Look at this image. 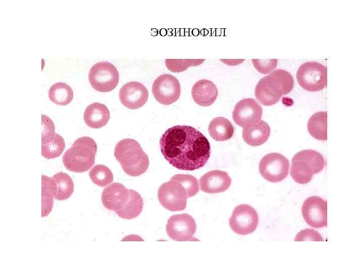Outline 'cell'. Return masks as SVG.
I'll list each match as a JSON object with an SVG mask.
<instances>
[{"label":"cell","mask_w":363,"mask_h":272,"mask_svg":"<svg viewBox=\"0 0 363 272\" xmlns=\"http://www.w3.org/2000/svg\"><path fill=\"white\" fill-rule=\"evenodd\" d=\"M327 113L320 111L313 114L309 118L307 128L309 133L315 139L326 141Z\"/></svg>","instance_id":"cell-23"},{"label":"cell","mask_w":363,"mask_h":272,"mask_svg":"<svg viewBox=\"0 0 363 272\" xmlns=\"http://www.w3.org/2000/svg\"><path fill=\"white\" fill-rule=\"evenodd\" d=\"M130 193L122 184L113 182L105 187L101 194L103 206L115 213L120 210L127 202Z\"/></svg>","instance_id":"cell-16"},{"label":"cell","mask_w":363,"mask_h":272,"mask_svg":"<svg viewBox=\"0 0 363 272\" xmlns=\"http://www.w3.org/2000/svg\"><path fill=\"white\" fill-rule=\"evenodd\" d=\"M293 85L291 75L284 70L277 69L260 80L255 95L262 105L271 106L278 102L282 95L289 93Z\"/></svg>","instance_id":"cell-2"},{"label":"cell","mask_w":363,"mask_h":272,"mask_svg":"<svg viewBox=\"0 0 363 272\" xmlns=\"http://www.w3.org/2000/svg\"><path fill=\"white\" fill-rule=\"evenodd\" d=\"M170 179L178 182L185 188L188 198L196 195L199 191L198 180L191 175L178 174L173 176Z\"/></svg>","instance_id":"cell-29"},{"label":"cell","mask_w":363,"mask_h":272,"mask_svg":"<svg viewBox=\"0 0 363 272\" xmlns=\"http://www.w3.org/2000/svg\"><path fill=\"white\" fill-rule=\"evenodd\" d=\"M74 93L71 87L63 82L52 85L48 91L50 100L55 104L65 106L73 100Z\"/></svg>","instance_id":"cell-25"},{"label":"cell","mask_w":363,"mask_h":272,"mask_svg":"<svg viewBox=\"0 0 363 272\" xmlns=\"http://www.w3.org/2000/svg\"><path fill=\"white\" fill-rule=\"evenodd\" d=\"M88 79L91 86L101 92H110L115 88L119 81L118 72L114 65L108 61L95 63L91 68Z\"/></svg>","instance_id":"cell-7"},{"label":"cell","mask_w":363,"mask_h":272,"mask_svg":"<svg viewBox=\"0 0 363 272\" xmlns=\"http://www.w3.org/2000/svg\"><path fill=\"white\" fill-rule=\"evenodd\" d=\"M259 216L254 208L243 204L236 206L229 218L231 230L239 235H247L254 232L258 225Z\"/></svg>","instance_id":"cell-10"},{"label":"cell","mask_w":363,"mask_h":272,"mask_svg":"<svg viewBox=\"0 0 363 272\" xmlns=\"http://www.w3.org/2000/svg\"><path fill=\"white\" fill-rule=\"evenodd\" d=\"M42 122L43 131L42 143H46L51 141L55 135L54 125L52 120L46 115H42Z\"/></svg>","instance_id":"cell-32"},{"label":"cell","mask_w":363,"mask_h":272,"mask_svg":"<svg viewBox=\"0 0 363 272\" xmlns=\"http://www.w3.org/2000/svg\"><path fill=\"white\" fill-rule=\"evenodd\" d=\"M270 134V128L264 121L261 120L256 125L244 128L243 130V138L249 145L255 147L265 143Z\"/></svg>","instance_id":"cell-20"},{"label":"cell","mask_w":363,"mask_h":272,"mask_svg":"<svg viewBox=\"0 0 363 272\" xmlns=\"http://www.w3.org/2000/svg\"><path fill=\"white\" fill-rule=\"evenodd\" d=\"M325 161L318 152L304 150L296 153L291 160L290 175L299 184H307L314 174L320 172L324 168Z\"/></svg>","instance_id":"cell-5"},{"label":"cell","mask_w":363,"mask_h":272,"mask_svg":"<svg viewBox=\"0 0 363 272\" xmlns=\"http://www.w3.org/2000/svg\"><path fill=\"white\" fill-rule=\"evenodd\" d=\"M160 204L172 212L180 211L187 207V192L178 182L170 180L159 187L157 193Z\"/></svg>","instance_id":"cell-8"},{"label":"cell","mask_w":363,"mask_h":272,"mask_svg":"<svg viewBox=\"0 0 363 272\" xmlns=\"http://www.w3.org/2000/svg\"><path fill=\"white\" fill-rule=\"evenodd\" d=\"M110 118V112L107 107L100 103L95 102L87 107L84 113V120L89 127L99 128L107 124Z\"/></svg>","instance_id":"cell-19"},{"label":"cell","mask_w":363,"mask_h":272,"mask_svg":"<svg viewBox=\"0 0 363 272\" xmlns=\"http://www.w3.org/2000/svg\"><path fill=\"white\" fill-rule=\"evenodd\" d=\"M205 59H170L165 60L167 69L172 73H180L190 66H197L202 64Z\"/></svg>","instance_id":"cell-30"},{"label":"cell","mask_w":363,"mask_h":272,"mask_svg":"<svg viewBox=\"0 0 363 272\" xmlns=\"http://www.w3.org/2000/svg\"><path fill=\"white\" fill-rule=\"evenodd\" d=\"M152 92L155 99L160 104L170 105L176 102L180 95L178 80L169 74H162L153 82Z\"/></svg>","instance_id":"cell-11"},{"label":"cell","mask_w":363,"mask_h":272,"mask_svg":"<svg viewBox=\"0 0 363 272\" xmlns=\"http://www.w3.org/2000/svg\"><path fill=\"white\" fill-rule=\"evenodd\" d=\"M199 181L202 191L217 193L226 190L231 184V179L226 172L214 170L204 174Z\"/></svg>","instance_id":"cell-17"},{"label":"cell","mask_w":363,"mask_h":272,"mask_svg":"<svg viewBox=\"0 0 363 272\" xmlns=\"http://www.w3.org/2000/svg\"><path fill=\"white\" fill-rule=\"evenodd\" d=\"M208 131L210 136L214 140L225 141L232 138L234 133V128L227 118L217 117L210 122Z\"/></svg>","instance_id":"cell-21"},{"label":"cell","mask_w":363,"mask_h":272,"mask_svg":"<svg viewBox=\"0 0 363 272\" xmlns=\"http://www.w3.org/2000/svg\"><path fill=\"white\" fill-rule=\"evenodd\" d=\"M196 230L195 220L191 215L185 213L171 216L166 226L167 235L175 241L193 240Z\"/></svg>","instance_id":"cell-13"},{"label":"cell","mask_w":363,"mask_h":272,"mask_svg":"<svg viewBox=\"0 0 363 272\" xmlns=\"http://www.w3.org/2000/svg\"><path fill=\"white\" fill-rule=\"evenodd\" d=\"M327 201L317 196H310L304 201L301 213L306 223L315 228H320L327 226Z\"/></svg>","instance_id":"cell-14"},{"label":"cell","mask_w":363,"mask_h":272,"mask_svg":"<svg viewBox=\"0 0 363 272\" xmlns=\"http://www.w3.org/2000/svg\"><path fill=\"white\" fill-rule=\"evenodd\" d=\"M56 183L52 177L42 175V217L47 216L51 211Z\"/></svg>","instance_id":"cell-24"},{"label":"cell","mask_w":363,"mask_h":272,"mask_svg":"<svg viewBox=\"0 0 363 272\" xmlns=\"http://www.w3.org/2000/svg\"><path fill=\"white\" fill-rule=\"evenodd\" d=\"M289 168V160L277 153H271L265 155L261 160L259 166L261 176L271 182L284 180L288 174Z\"/></svg>","instance_id":"cell-9"},{"label":"cell","mask_w":363,"mask_h":272,"mask_svg":"<svg viewBox=\"0 0 363 272\" xmlns=\"http://www.w3.org/2000/svg\"><path fill=\"white\" fill-rule=\"evenodd\" d=\"M191 94L196 103L206 107L211 105L215 101L218 95V90L213 82L202 79L194 84Z\"/></svg>","instance_id":"cell-18"},{"label":"cell","mask_w":363,"mask_h":272,"mask_svg":"<svg viewBox=\"0 0 363 272\" xmlns=\"http://www.w3.org/2000/svg\"><path fill=\"white\" fill-rule=\"evenodd\" d=\"M41 154L46 159L59 157L64 151L66 145L64 139L55 133L53 139L46 143H42Z\"/></svg>","instance_id":"cell-27"},{"label":"cell","mask_w":363,"mask_h":272,"mask_svg":"<svg viewBox=\"0 0 363 272\" xmlns=\"http://www.w3.org/2000/svg\"><path fill=\"white\" fill-rule=\"evenodd\" d=\"M143 208V200L136 191L130 189L128 199L124 207L116 212L119 217L124 219H133L138 217Z\"/></svg>","instance_id":"cell-22"},{"label":"cell","mask_w":363,"mask_h":272,"mask_svg":"<svg viewBox=\"0 0 363 272\" xmlns=\"http://www.w3.org/2000/svg\"><path fill=\"white\" fill-rule=\"evenodd\" d=\"M252 61L255 69L260 73L267 74L271 73L277 66V59H253Z\"/></svg>","instance_id":"cell-31"},{"label":"cell","mask_w":363,"mask_h":272,"mask_svg":"<svg viewBox=\"0 0 363 272\" xmlns=\"http://www.w3.org/2000/svg\"><path fill=\"white\" fill-rule=\"evenodd\" d=\"M221 61L227 65H234L240 64L244 60L221 59Z\"/></svg>","instance_id":"cell-33"},{"label":"cell","mask_w":363,"mask_h":272,"mask_svg":"<svg viewBox=\"0 0 363 272\" xmlns=\"http://www.w3.org/2000/svg\"><path fill=\"white\" fill-rule=\"evenodd\" d=\"M52 178L56 183L54 198L64 200L70 197L74 191V183L71 177L66 173L58 172Z\"/></svg>","instance_id":"cell-26"},{"label":"cell","mask_w":363,"mask_h":272,"mask_svg":"<svg viewBox=\"0 0 363 272\" xmlns=\"http://www.w3.org/2000/svg\"><path fill=\"white\" fill-rule=\"evenodd\" d=\"M160 151L164 158L179 170L193 171L204 167L211 154L210 143L196 128L175 125L162 135Z\"/></svg>","instance_id":"cell-1"},{"label":"cell","mask_w":363,"mask_h":272,"mask_svg":"<svg viewBox=\"0 0 363 272\" xmlns=\"http://www.w3.org/2000/svg\"><path fill=\"white\" fill-rule=\"evenodd\" d=\"M97 149L94 140L88 137L77 139L63 157L66 168L76 173L88 171L95 163Z\"/></svg>","instance_id":"cell-4"},{"label":"cell","mask_w":363,"mask_h":272,"mask_svg":"<svg viewBox=\"0 0 363 272\" xmlns=\"http://www.w3.org/2000/svg\"><path fill=\"white\" fill-rule=\"evenodd\" d=\"M114 154L124 171L130 176H140L148 168V157L135 140L125 139L119 141L115 147Z\"/></svg>","instance_id":"cell-3"},{"label":"cell","mask_w":363,"mask_h":272,"mask_svg":"<svg viewBox=\"0 0 363 272\" xmlns=\"http://www.w3.org/2000/svg\"><path fill=\"white\" fill-rule=\"evenodd\" d=\"M89 176L95 184L104 187L113 180V176L111 170L103 165H96L89 171Z\"/></svg>","instance_id":"cell-28"},{"label":"cell","mask_w":363,"mask_h":272,"mask_svg":"<svg viewBox=\"0 0 363 272\" xmlns=\"http://www.w3.org/2000/svg\"><path fill=\"white\" fill-rule=\"evenodd\" d=\"M296 77L299 86L309 92L322 90L327 86V66L316 61H308L301 64Z\"/></svg>","instance_id":"cell-6"},{"label":"cell","mask_w":363,"mask_h":272,"mask_svg":"<svg viewBox=\"0 0 363 272\" xmlns=\"http://www.w3.org/2000/svg\"><path fill=\"white\" fill-rule=\"evenodd\" d=\"M119 98L122 104L127 108L137 109L147 102L148 92L142 84L135 81L129 82L120 89Z\"/></svg>","instance_id":"cell-15"},{"label":"cell","mask_w":363,"mask_h":272,"mask_svg":"<svg viewBox=\"0 0 363 272\" xmlns=\"http://www.w3.org/2000/svg\"><path fill=\"white\" fill-rule=\"evenodd\" d=\"M262 108L253 98L244 99L238 102L232 111V119L243 128L253 127L261 120Z\"/></svg>","instance_id":"cell-12"}]
</instances>
